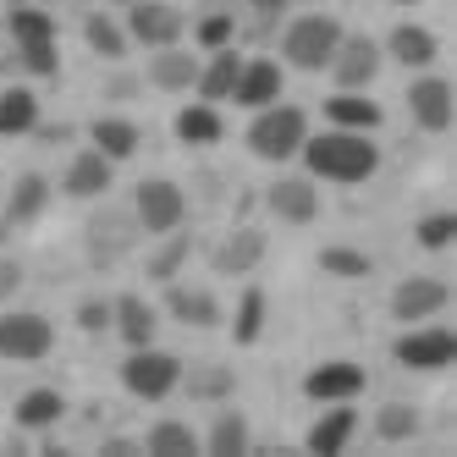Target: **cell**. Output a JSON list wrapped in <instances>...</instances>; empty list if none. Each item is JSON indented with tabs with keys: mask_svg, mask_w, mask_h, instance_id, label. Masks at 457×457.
I'll return each instance as SVG.
<instances>
[{
	"mask_svg": "<svg viewBox=\"0 0 457 457\" xmlns=\"http://www.w3.org/2000/svg\"><path fill=\"white\" fill-rule=\"evenodd\" d=\"M61 413H67V397H61V391H50V386L28 391V397L17 403V424H22V430H50Z\"/></svg>",
	"mask_w": 457,
	"mask_h": 457,
	"instance_id": "obj_25",
	"label": "cell"
},
{
	"mask_svg": "<svg viewBox=\"0 0 457 457\" xmlns=\"http://www.w3.org/2000/svg\"><path fill=\"white\" fill-rule=\"evenodd\" d=\"M177 380H182V364L160 347H133V358L121 364V386L144 403H160L166 391H177Z\"/></svg>",
	"mask_w": 457,
	"mask_h": 457,
	"instance_id": "obj_4",
	"label": "cell"
},
{
	"mask_svg": "<svg viewBox=\"0 0 457 457\" xmlns=\"http://www.w3.org/2000/svg\"><path fill=\"white\" fill-rule=\"evenodd\" d=\"M446 309V281H436V276H413V281H403L397 292H391V314L397 320H430V314H441Z\"/></svg>",
	"mask_w": 457,
	"mask_h": 457,
	"instance_id": "obj_12",
	"label": "cell"
},
{
	"mask_svg": "<svg viewBox=\"0 0 457 457\" xmlns=\"http://www.w3.org/2000/svg\"><path fill=\"white\" fill-rule=\"evenodd\" d=\"M182 187L177 182H166V177H149V182H138V199H133V215H138V226L144 232H177L182 226Z\"/></svg>",
	"mask_w": 457,
	"mask_h": 457,
	"instance_id": "obj_6",
	"label": "cell"
},
{
	"mask_svg": "<svg viewBox=\"0 0 457 457\" xmlns=\"http://www.w3.org/2000/svg\"><path fill=\"white\" fill-rule=\"evenodd\" d=\"M259 259H265V237L253 232V226H243V232H232L220 248H215V270L220 276H243V270H253Z\"/></svg>",
	"mask_w": 457,
	"mask_h": 457,
	"instance_id": "obj_17",
	"label": "cell"
},
{
	"mask_svg": "<svg viewBox=\"0 0 457 457\" xmlns=\"http://www.w3.org/2000/svg\"><path fill=\"white\" fill-rule=\"evenodd\" d=\"M144 452L149 457H199L204 446H199V436L187 430V424H177V419H166V424H154L149 430V441H144Z\"/></svg>",
	"mask_w": 457,
	"mask_h": 457,
	"instance_id": "obj_23",
	"label": "cell"
},
{
	"mask_svg": "<svg viewBox=\"0 0 457 457\" xmlns=\"http://www.w3.org/2000/svg\"><path fill=\"white\" fill-rule=\"evenodd\" d=\"M397 6H419V0H397Z\"/></svg>",
	"mask_w": 457,
	"mask_h": 457,
	"instance_id": "obj_46",
	"label": "cell"
},
{
	"mask_svg": "<svg viewBox=\"0 0 457 457\" xmlns=\"http://www.w3.org/2000/svg\"><path fill=\"white\" fill-rule=\"evenodd\" d=\"M375 430H380V441H408V436H419V413L408 403H386L375 413Z\"/></svg>",
	"mask_w": 457,
	"mask_h": 457,
	"instance_id": "obj_35",
	"label": "cell"
},
{
	"mask_svg": "<svg viewBox=\"0 0 457 457\" xmlns=\"http://www.w3.org/2000/svg\"><path fill=\"white\" fill-rule=\"evenodd\" d=\"M276 94H281V67H276V61H243L232 100H237V105H253V111H265V105H276Z\"/></svg>",
	"mask_w": 457,
	"mask_h": 457,
	"instance_id": "obj_14",
	"label": "cell"
},
{
	"mask_svg": "<svg viewBox=\"0 0 457 457\" xmlns=\"http://www.w3.org/2000/svg\"><path fill=\"white\" fill-rule=\"evenodd\" d=\"M204 452L210 457H243L248 452V419L243 413H220L215 430H210V441H204Z\"/></svg>",
	"mask_w": 457,
	"mask_h": 457,
	"instance_id": "obj_30",
	"label": "cell"
},
{
	"mask_svg": "<svg viewBox=\"0 0 457 457\" xmlns=\"http://www.w3.org/2000/svg\"><path fill=\"white\" fill-rule=\"evenodd\" d=\"M325 116H331L337 127H347V133H375L380 127V105L364 100V94H353V88H342L337 100H325Z\"/></svg>",
	"mask_w": 457,
	"mask_h": 457,
	"instance_id": "obj_19",
	"label": "cell"
},
{
	"mask_svg": "<svg viewBox=\"0 0 457 457\" xmlns=\"http://www.w3.org/2000/svg\"><path fill=\"white\" fill-rule=\"evenodd\" d=\"M408 111L424 133H446L452 127V83L446 78H419L408 88Z\"/></svg>",
	"mask_w": 457,
	"mask_h": 457,
	"instance_id": "obj_11",
	"label": "cell"
},
{
	"mask_svg": "<svg viewBox=\"0 0 457 457\" xmlns=\"http://www.w3.org/2000/svg\"><path fill=\"white\" fill-rule=\"evenodd\" d=\"M391 55H397L403 67H430V61H436V34H430V28L403 22L397 34H391Z\"/></svg>",
	"mask_w": 457,
	"mask_h": 457,
	"instance_id": "obj_28",
	"label": "cell"
},
{
	"mask_svg": "<svg viewBox=\"0 0 457 457\" xmlns=\"http://www.w3.org/2000/svg\"><path fill=\"white\" fill-rule=\"evenodd\" d=\"M232 370H220V364H199V370H193L187 375V391H193V397H199V403H220V397H232Z\"/></svg>",
	"mask_w": 457,
	"mask_h": 457,
	"instance_id": "obj_33",
	"label": "cell"
},
{
	"mask_svg": "<svg viewBox=\"0 0 457 457\" xmlns=\"http://www.w3.org/2000/svg\"><path fill=\"white\" fill-rule=\"evenodd\" d=\"M17 287H22V270L12 265V259H0V298H12Z\"/></svg>",
	"mask_w": 457,
	"mask_h": 457,
	"instance_id": "obj_43",
	"label": "cell"
},
{
	"mask_svg": "<svg viewBox=\"0 0 457 457\" xmlns=\"http://www.w3.org/2000/svg\"><path fill=\"white\" fill-rule=\"evenodd\" d=\"M94 149H100L105 160L138 154V127H133V121H121V116H100V121H94Z\"/></svg>",
	"mask_w": 457,
	"mask_h": 457,
	"instance_id": "obj_27",
	"label": "cell"
},
{
	"mask_svg": "<svg viewBox=\"0 0 457 457\" xmlns=\"http://www.w3.org/2000/svg\"><path fill=\"white\" fill-rule=\"evenodd\" d=\"M105 187H111V160L100 149H83L67 171V193L72 199H94V193H105Z\"/></svg>",
	"mask_w": 457,
	"mask_h": 457,
	"instance_id": "obj_20",
	"label": "cell"
},
{
	"mask_svg": "<svg viewBox=\"0 0 457 457\" xmlns=\"http://www.w3.org/2000/svg\"><path fill=\"white\" fill-rule=\"evenodd\" d=\"M187 253H193V237H166V248L149 259V276H154V281H171V276L182 270Z\"/></svg>",
	"mask_w": 457,
	"mask_h": 457,
	"instance_id": "obj_37",
	"label": "cell"
},
{
	"mask_svg": "<svg viewBox=\"0 0 457 457\" xmlns=\"http://www.w3.org/2000/svg\"><path fill=\"white\" fill-rule=\"evenodd\" d=\"M55 347V331L45 314H0V358H17V364H34Z\"/></svg>",
	"mask_w": 457,
	"mask_h": 457,
	"instance_id": "obj_5",
	"label": "cell"
},
{
	"mask_svg": "<svg viewBox=\"0 0 457 457\" xmlns=\"http://www.w3.org/2000/svg\"><path fill=\"white\" fill-rule=\"evenodd\" d=\"M83 39H88L94 50H100V55H111V61L127 50V34H121V28H116L111 17H100V12H94V17L83 22Z\"/></svg>",
	"mask_w": 457,
	"mask_h": 457,
	"instance_id": "obj_36",
	"label": "cell"
},
{
	"mask_svg": "<svg viewBox=\"0 0 457 457\" xmlns=\"http://www.w3.org/2000/svg\"><path fill=\"white\" fill-rule=\"evenodd\" d=\"M45 199H50V182L39 177V171H28L17 187H12V204H6V220L12 226H22V220H34L39 210H45Z\"/></svg>",
	"mask_w": 457,
	"mask_h": 457,
	"instance_id": "obj_29",
	"label": "cell"
},
{
	"mask_svg": "<svg viewBox=\"0 0 457 457\" xmlns=\"http://www.w3.org/2000/svg\"><path fill=\"white\" fill-rule=\"evenodd\" d=\"M177 138H182V144H215V138H220L215 105H187V111H177Z\"/></svg>",
	"mask_w": 457,
	"mask_h": 457,
	"instance_id": "obj_31",
	"label": "cell"
},
{
	"mask_svg": "<svg viewBox=\"0 0 457 457\" xmlns=\"http://www.w3.org/2000/svg\"><path fill=\"white\" fill-rule=\"evenodd\" d=\"M149 78L160 83V88H193L199 83V61H193L187 50H154V61H149Z\"/></svg>",
	"mask_w": 457,
	"mask_h": 457,
	"instance_id": "obj_22",
	"label": "cell"
},
{
	"mask_svg": "<svg viewBox=\"0 0 457 457\" xmlns=\"http://www.w3.org/2000/svg\"><path fill=\"white\" fill-rule=\"evenodd\" d=\"M100 452H105V457H127V452H138V441H121V436H116V441H105Z\"/></svg>",
	"mask_w": 457,
	"mask_h": 457,
	"instance_id": "obj_44",
	"label": "cell"
},
{
	"mask_svg": "<svg viewBox=\"0 0 457 457\" xmlns=\"http://www.w3.org/2000/svg\"><path fill=\"white\" fill-rule=\"evenodd\" d=\"M133 243H138V215L100 210V215L88 220V259H94V265H116Z\"/></svg>",
	"mask_w": 457,
	"mask_h": 457,
	"instance_id": "obj_7",
	"label": "cell"
},
{
	"mask_svg": "<svg viewBox=\"0 0 457 457\" xmlns=\"http://www.w3.org/2000/svg\"><path fill=\"white\" fill-rule=\"evenodd\" d=\"M12 39L17 45H45V39H55V17H45L34 6H17L12 12Z\"/></svg>",
	"mask_w": 457,
	"mask_h": 457,
	"instance_id": "obj_34",
	"label": "cell"
},
{
	"mask_svg": "<svg viewBox=\"0 0 457 457\" xmlns=\"http://www.w3.org/2000/svg\"><path fill=\"white\" fill-rule=\"evenodd\" d=\"M166 309L182 320V325H199V331H210V325H220V303L210 298V292H193V287H171Z\"/></svg>",
	"mask_w": 457,
	"mask_h": 457,
	"instance_id": "obj_21",
	"label": "cell"
},
{
	"mask_svg": "<svg viewBox=\"0 0 457 457\" xmlns=\"http://www.w3.org/2000/svg\"><path fill=\"white\" fill-rule=\"evenodd\" d=\"M127 34L138 45H149V50H166V45L182 39V12L166 6V0H138L133 17H127Z\"/></svg>",
	"mask_w": 457,
	"mask_h": 457,
	"instance_id": "obj_8",
	"label": "cell"
},
{
	"mask_svg": "<svg viewBox=\"0 0 457 457\" xmlns=\"http://www.w3.org/2000/svg\"><path fill=\"white\" fill-rule=\"evenodd\" d=\"M17 50H22V67L34 72V78H55V67H61V61H55V39H45V45H17Z\"/></svg>",
	"mask_w": 457,
	"mask_h": 457,
	"instance_id": "obj_40",
	"label": "cell"
},
{
	"mask_svg": "<svg viewBox=\"0 0 457 457\" xmlns=\"http://www.w3.org/2000/svg\"><path fill=\"white\" fill-rule=\"evenodd\" d=\"M253 12H259V17H281L287 0H253Z\"/></svg>",
	"mask_w": 457,
	"mask_h": 457,
	"instance_id": "obj_45",
	"label": "cell"
},
{
	"mask_svg": "<svg viewBox=\"0 0 457 457\" xmlns=\"http://www.w3.org/2000/svg\"><path fill=\"white\" fill-rule=\"evenodd\" d=\"M353 424H358V413H353L347 403H337V408H331V413H325L314 430H309V441H303V446H309L314 457H337V452L353 441Z\"/></svg>",
	"mask_w": 457,
	"mask_h": 457,
	"instance_id": "obj_18",
	"label": "cell"
},
{
	"mask_svg": "<svg viewBox=\"0 0 457 457\" xmlns=\"http://www.w3.org/2000/svg\"><path fill=\"white\" fill-rule=\"evenodd\" d=\"M303 138H309V121L298 105H265L248 127V149L259 160H292L303 149Z\"/></svg>",
	"mask_w": 457,
	"mask_h": 457,
	"instance_id": "obj_2",
	"label": "cell"
},
{
	"mask_svg": "<svg viewBox=\"0 0 457 457\" xmlns=\"http://www.w3.org/2000/svg\"><path fill=\"white\" fill-rule=\"evenodd\" d=\"M259 331H265V292L248 287V292H243V303H237V325H232V337H237L243 347H253V342H259Z\"/></svg>",
	"mask_w": 457,
	"mask_h": 457,
	"instance_id": "obj_32",
	"label": "cell"
},
{
	"mask_svg": "<svg viewBox=\"0 0 457 457\" xmlns=\"http://www.w3.org/2000/svg\"><path fill=\"white\" fill-rule=\"evenodd\" d=\"M199 45L226 50V45H232V17H204V22H199Z\"/></svg>",
	"mask_w": 457,
	"mask_h": 457,
	"instance_id": "obj_41",
	"label": "cell"
},
{
	"mask_svg": "<svg viewBox=\"0 0 457 457\" xmlns=\"http://www.w3.org/2000/svg\"><path fill=\"white\" fill-rule=\"evenodd\" d=\"M111 325L121 331L127 347H149V342H154V309H149L144 298H133V292L111 303Z\"/></svg>",
	"mask_w": 457,
	"mask_h": 457,
	"instance_id": "obj_16",
	"label": "cell"
},
{
	"mask_svg": "<svg viewBox=\"0 0 457 457\" xmlns=\"http://www.w3.org/2000/svg\"><path fill=\"white\" fill-rule=\"evenodd\" d=\"M452 237H457V215L441 210V215H424V220H419V243H424V248H446Z\"/></svg>",
	"mask_w": 457,
	"mask_h": 457,
	"instance_id": "obj_39",
	"label": "cell"
},
{
	"mask_svg": "<svg viewBox=\"0 0 457 457\" xmlns=\"http://www.w3.org/2000/svg\"><path fill=\"white\" fill-rule=\"evenodd\" d=\"M298 154L309 160V171L325 177V182H364V177H375V166H380L375 144H370L364 133H347V127H337V133H320V138H303Z\"/></svg>",
	"mask_w": 457,
	"mask_h": 457,
	"instance_id": "obj_1",
	"label": "cell"
},
{
	"mask_svg": "<svg viewBox=\"0 0 457 457\" xmlns=\"http://www.w3.org/2000/svg\"><path fill=\"white\" fill-rule=\"evenodd\" d=\"M331 72H337V83L342 88H364V83H375V72H380V45L375 39H364V34H342V45H337V55H331Z\"/></svg>",
	"mask_w": 457,
	"mask_h": 457,
	"instance_id": "obj_10",
	"label": "cell"
},
{
	"mask_svg": "<svg viewBox=\"0 0 457 457\" xmlns=\"http://www.w3.org/2000/svg\"><path fill=\"white\" fill-rule=\"evenodd\" d=\"M320 270H331V276H370V253H358V248H325L320 253Z\"/></svg>",
	"mask_w": 457,
	"mask_h": 457,
	"instance_id": "obj_38",
	"label": "cell"
},
{
	"mask_svg": "<svg viewBox=\"0 0 457 457\" xmlns=\"http://www.w3.org/2000/svg\"><path fill=\"white\" fill-rule=\"evenodd\" d=\"M237 72H243V61L237 50H215V61L199 72V94L215 105V100H232V88H237Z\"/></svg>",
	"mask_w": 457,
	"mask_h": 457,
	"instance_id": "obj_26",
	"label": "cell"
},
{
	"mask_svg": "<svg viewBox=\"0 0 457 457\" xmlns=\"http://www.w3.org/2000/svg\"><path fill=\"white\" fill-rule=\"evenodd\" d=\"M78 325H83V331H105V325H111V303H100V298H88V303L78 309Z\"/></svg>",
	"mask_w": 457,
	"mask_h": 457,
	"instance_id": "obj_42",
	"label": "cell"
},
{
	"mask_svg": "<svg viewBox=\"0 0 457 457\" xmlns=\"http://www.w3.org/2000/svg\"><path fill=\"white\" fill-rule=\"evenodd\" d=\"M34 121H39V100L28 88H6V94H0V138L34 133Z\"/></svg>",
	"mask_w": 457,
	"mask_h": 457,
	"instance_id": "obj_24",
	"label": "cell"
},
{
	"mask_svg": "<svg viewBox=\"0 0 457 457\" xmlns=\"http://www.w3.org/2000/svg\"><path fill=\"white\" fill-rule=\"evenodd\" d=\"M270 210H276L281 220H292V226H303V220L320 215V193H314V182H303V177H281V182L270 187Z\"/></svg>",
	"mask_w": 457,
	"mask_h": 457,
	"instance_id": "obj_15",
	"label": "cell"
},
{
	"mask_svg": "<svg viewBox=\"0 0 457 457\" xmlns=\"http://www.w3.org/2000/svg\"><path fill=\"white\" fill-rule=\"evenodd\" d=\"M337 45H342V22H337V17H298V22L287 28V39H281L287 61H292L298 72H320V67H331Z\"/></svg>",
	"mask_w": 457,
	"mask_h": 457,
	"instance_id": "obj_3",
	"label": "cell"
},
{
	"mask_svg": "<svg viewBox=\"0 0 457 457\" xmlns=\"http://www.w3.org/2000/svg\"><path fill=\"white\" fill-rule=\"evenodd\" d=\"M12 6H28V0H12Z\"/></svg>",
	"mask_w": 457,
	"mask_h": 457,
	"instance_id": "obj_47",
	"label": "cell"
},
{
	"mask_svg": "<svg viewBox=\"0 0 457 457\" xmlns=\"http://www.w3.org/2000/svg\"><path fill=\"white\" fill-rule=\"evenodd\" d=\"M457 358V337L446 325H430V331H408L397 342V364L403 370H446Z\"/></svg>",
	"mask_w": 457,
	"mask_h": 457,
	"instance_id": "obj_9",
	"label": "cell"
},
{
	"mask_svg": "<svg viewBox=\"0 0 457 457\" xmlns=\"http://www.w3.org/2000/svg\"><path fill=\"white\" fill-rule=\"evenodd\" d=\"M303 391H309V403H353L358 391H364V370L358 364H320V370H309V380H303Z\"/></svg>",
	"mask_w": 457,
	"mask_h": 457,
	"instance_id": "obj_13",
	"label": "cell"
}]
</instances>
